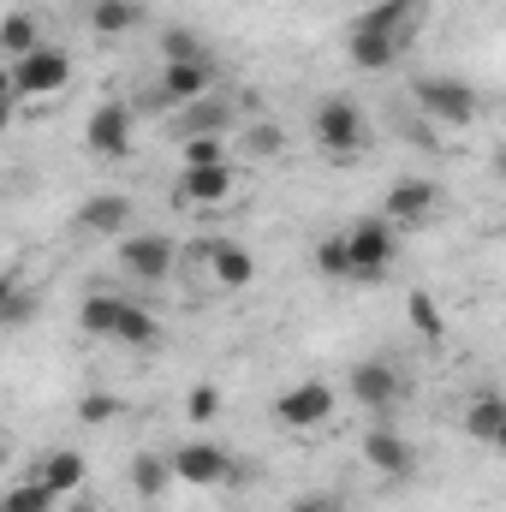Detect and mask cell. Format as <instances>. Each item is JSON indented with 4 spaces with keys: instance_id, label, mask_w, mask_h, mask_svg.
<instances>
[{
    "instance_id": "obj_7",
    "label": "cell",
    "mask_w": 506,
    "mask_h": 512,
    "mask_svg": "<svg viewBox=\"0 0 506 512\" xmlns=\"http://www.w3.org/2000/svg\"><path fill=\"white\" fill-rule=\"evenodd\" d=\"M334 387L322 382V376H310V382H292L280 399H274V423L280 429H292V435H310V429H322L328 417H334Z\"/></svg>"
},
{
    "instance_id": "obj_27",
    "label": "cell",
    "mask_w": 506,
    "mask_h": 512,
    "mask_svg": "<svg viewBox=\"0 0 506 512\" xmlns=\"http://www.w3.org/2000/svg\"><path fill=\"white\" fill-rule=\"evenodd\" d=\"M215 161H233L227 137H179V167H215Z\"/></svg>"
},
{
    "instance_id": "obj_8",
    "label": "cell",
    "mask_w": 506,
    "mask_h": 512,
    "mask_svg": "<svg viewBox=\"0 0 506 512\" xmlns=\"http://www.w3.org/2000/svg\"><path fill=\"white\" fill-rule=\"evenodd\" d=\"M120 268L143 286H161L179 268V245L167 233H120Z\"/></svg>"
},
{
    "instance_id": "obj_32",
    "label": "cell",
    "mask_w": 506,
    "mask_h": 512,
    "mask_svg": "<svg viewBox=\"0 0 506 512\" xmlns=\"http://www.w3.org/2000/svg\"><path fill=\"white\" fill-rule=\"evenodd\" d=\"M411 322H417L423 334H441V310H435V298H429V292H417V298H411Z\"/></svg>"
},
{
    "instance_id": "obj_25",
    "label": "cell",
    "mask_w": 506,
    "mask_h": 512,
    "mask_svg": "<svg viewBox=\"0 0 506 512\" xmlns=\"http://www.w3.org/2000/svg\"><path fill=\"white\" fill-rule=\"evenodd\" d=\"M161 60L173 66V60H209V42L191 30V24H167L161 30Z\"/></svg>"
},
{
    "instance_id": "obj_13",
    "label": "cell",
    "mask_w": 506,
    "mask_h": 512,
    "mask_svg": "<svg viewBox=\"0 0 506 512\" xmlns=\"http://www.w3.org/2000/svg\"><path fill=\"white\" fill-rule=\"evenodd\" d=\"M131 137H137V114H131L126 102H102L96 114H90V126H84V143H90V155H131Z\"/></svg>"
},
{
    "instance_id": "obj_33",
    "label": "cell",
    "mask_w": 506,
    "mask_h": 512,
    "mask_svg": "<svg viewBox=\"0 0 506 512\" xmlns=\"http://www.w3.org/2000/svg\"><path fill=\"white\" fill-rule=\"evenodd\" d=\"M18 310H24V298H18V274H12V268H0V322H6V316H18Z\"/></svg>"
},
{
    "instance_id": "obj_29",
    "label": "cell",
    "mask_w": 506,
    "mask_h": 512,
    "mask_svg": "<svg viewBox=\"0 0 506 512\" xmlns=\"http://www.w3.org/2000/svg\"><path fill=\"white\" fill-rule=\"evenodd\" d=\"M114 417H120V399H114V393H84V399H78V423L102 429V423H114Z\"/></svg>"
},
{
    "instance_id": "obj_36",
    "label": "cell",
    "mask_w": 506,
    "mask_h": 512,
    "mask_svg": "<svg viewBox=\"0 0 506 512\" xmlns=\"http://www.w3.org/2000/svg\"><path fill=\"white\" fill-rule=\"evenodd\" d=\"M6 459H12V447H6V435H0V465H6Z\"/></svg>"
},
{
    "instance_id": "obj_34",
    "label": "cell",
    "mask_w": 506,
    "mask_h": 512,
    "mask_svg": "<svg viewBox=\"0 0 506 512\" xmlns=\"http://www.w3.org/2000/svg\"><path fill=\"white\" fill-rule=\"evenodd\" d=\"M0 102H18V96H12V66H6V60H0Z\"/></svg>"
},
{
    "instance_id": "obj_5",
    "label": "cell",
    "mask_w": 506,
    "mask_h": 512,
    "mask_svg": "<svg viewBox=\"0 0 506 512\" xmlns=\"http://www.w3.org/2000/svg\"><path fill=\"white\" fill-rule=\"evenodd\" d=\"M340 239H346L352 280H381V274L393 268V256H399V227H387L381 215H364V221H352Z\"/></svg>"
},
{
    "instance_id": "obj_35",
    "label": "cell",
    "mask_w": 506,
    "mask_h": 512,
    "mask_svg": "<svg viewBox=\"0 0 506 512\" xmlns=\"http://www.w3.org/2000/svg\"><path fill=\"white\" fill-rule=\"evenodd\" d=\"M12 120H18V102H0V137L12 131Z\"/></svg>"
},
{
    "instance_id": "obj_23",
    "label": "cell",
    "mask_w": 506,
    "mask_h": 512,
    "mask_svg": "<svg viewBox=\"0 0 506 512\" xmlns=\"http://www.w3.org/2000/svg\"><path fill=\"white\" fill-rule=\"evenodd\" d=\"M120 304H126V292H90V298L78 304V328H84L90 340H114Z\"/></svg>"
},
{
    "instance_id": "obj_19",
    "label": "cell",
    "mask_w": 506,
    "mask_h": 512,
    "mask_svg": "<svg viewBox=\"0 0 506 512\" xmlns=\"http://www.w3.org/2000/svg\"><path fill=\"white\" fill-rule=\"evenodd\" d=\"M126 477H131V495H137V501H149V507L173 495V471H167V453H155V447H143V453L131 459Z\"/></svg>"
},
{
    "instance_id": "obj_4",
    "label": "cell",
    "mask_w": 506,
    "mask_h": 512,
    "mask_svg": "<svg viewBox=\"0 0 506 512\" xmlns=\"http://www.w3.org/2000/svg\"><path fill=\"white\" fill-rule=\"evenodd\" d=\"M12 66V96H18V108L24 102H48V96H60L66 84H72V54L66 48H30L24 60H6Z\"/></svg>"
},
{
    "instance_id": "obj_28",
    "label": "cell",
    "mask_w": 506,
    "mask_h": 512,
    "mask_svg": "<svg viewBox=\"0 0 506 512\" xmlns=\"http://www.w3.org/2000/svg\"><path fill=\"white\" fill-rule=\"evenodd\" d=\"M310 262H316V274H322V280H352V262H346V239H340V233L316 239Z\"/></svg>"
},
{
    "instance_id": "obj_16",
    "label": "cell",
    "mask_w": 506,
    "mask_h": 512,
    "mask_svg": "<svg viewBox=\"0 0 506 512\" xmlns=\"http://www.w3.org/2000/svg\"><path fill=\"white\" fill-rule=\"evenodd\" d=\"M54 501H66V495H78L84 483H90V459L78 453V447H54V453H42V465L30 471Z\"/></svg>"
},
{
    "instance_id": "obj_30",
    "label": "cell",
    "mask_w": 506,
    "mask_h": 512,
    "mask_svg": "<svg viewBox=\"0 0 506 512\" xmlns=\"http://www.w3.org/2000/svg\"><path fill=\"white\" fill-rule=\"evenodd\" d=\"M185 411H191L197 423H215V417H221V387H215V382H197L191 393H185Z\"/></svg>"
},
{
    "instance_id": "obj_15",
    "label": "cell",
    "mask_w": 506,
    "mask_h": 512,
    "mask_svg": "<svg viewBox=\"0 0 506 512\" xmlns=\"http://www.w3.org/2000/svg\"><path fill=\"white\" fill-rule=\"evenodd\" d=\"M364 465H370L376 477H387V483H399V477H411V471H417V447H411L399 429H387V423H381V429L364 435Z\"/></svg>"
},
{
    "instance_id": "obj_14",
    "label": "cell",
    "mask_w": 506,
    "mask_h": 512,
    "mask_svg": "<svg viewBox=\"0 0 506 512\" xmlns=\"http://www.w3.org/2000/svg\"><path fill=\"white\" fill-rule=\"evenodd\" d=\"M405 48H411L405 36H393V30H376V24H358V18H352L346 54H352V66H358V72H387V66H399V54H405Z\"/></svg>"
},
{
    "instance_id": "obj_24",
    "label": "cell",
    "mask_w": 506,
    "mask_h": 512,
    "mask_svg": "<svg viewBox=\"0 0 506 512\" xmlns=\"http://www.w3.org/2000/svg\"><path fill=\"white\" fill-rule=\"evenodd\" d=\"M143 18V0H90V30L96 36H126Z\"/></svg>"
},
{
    "instance_id": "obj_9",
    "label": "cell",
    "mask_w": 506,
    "mask_h": 512,
    "mask_svg": "<svg viewBox=\"0 0 506 512\" xmlns=\"http://www.w3.org/2000/svg\"><path fill=\"white\" fill-rule=\"evenodd\" d=\"M435 209H441V185H435V179H423V173L393 179V185H387V197H381V221H387V227H423Z\"/></svg>"
},
{
    "instance_id": "obj_12",
    "label": "cell",
    "mask_w": 506,
    "mask_h": 512,
    "mask_svg": "<svg viewBox=\"0 0 506 512\" xmlns=\"http://www.w3.org/2000/svg\"><path fill=\"white\" fill-rule=\"evenodd\" d=\"M215 90V60H173V66H161V84H155V102L161 108H191V102H203Z\"/></svg>"
},
{
    "instance_id": "obj_17",
    "label": "cell",
    "mask_w": 506,
    "mask_h": 512,
    "mask_svg": "<svg viewBox=\"0 0 506 512\" xmlns=\"http://www.w3.org/2000/svg\"><path fill=\"white\" fill-rule=\"evenodd\" d=\"M131 227V197L126 191H96L84 209H78V233L90 239H120Z\"/></svg>"
},
{
    "instance_id": "obj_6",
    "label": "cell",
    "mask_w": 506,
    "mask_h": 512,
    "mask_svg": "<svg viewBox=\"0 0 506 512\" xmlns=\"http://www.w3.org/2000/svg\"><path fill=\"white\" fill-rule=\"evenodd\" d=\"M233 197H239V161L179 167V179H173V203L179 209H227Z\"/></svg>"
},
{
    "instance_id": "obj_1",
    "label": "cell",
    "mask_w": 506,
    "mask_h": 512,
    "mask_svg": "<svg viewBox=\"0 0 506 512\" xmlns=\"http://www.w3.org/2000/svg\"><path fill=\"white\" fill-rule=\"evenodd\" d=\"M411 102H417V114L435 120V126H477V120H483V90H477L471 78H459V72H429V78H417V84H411Z\"/></svg>"
},
{
    "instance_id": "obj_18",
    "label": "cell",
    "mask_w": 506,
    "mask_h": 512,
    "mask_svg": "<svg viewBox=\"0 0 506 512\" xmlns=\"http://www.w3.org/2000/svg\"><path fill=\"white\" fill-rule=\"evenodd\" d=\"M459 429H465L477 447H501V435H506V399L495 393V387H483V393L459 411Z\"/></svg>"
},
{
    "instance_id": "obj_10",
    "label": "cell",
    "mask_w": 506,
    "mask_h": 512,
    "mask_svg": "<svg viewBox=\"0 0 506 512\" xmlns=\"http://www.w3.org/2000/svg\"><path fill=\"white\" fill-rule=\"evenodd\" d=\"M346 393H352L364 411H393V405L405 399V376H399L393 358H364V364H352Z\"/></svg>"
},
{
    "instance_id": "obj_31",
    "label": "cell",
    "mask_w": 506,
    "mask_h": 512,
    "mask_svg": "<svg viewBox=\"0 0 506 512\" xmlns=\"http://www.w3.org/2000/svg\"><path fill=\"white\" fill-rule=\"evenodd\" d=\"M286 512H346V501H340L334 489H304V495H298Z\"/></svg>"
},
{
    "instance_id": "obj_11",
    "label": "cell",
    "mask_w": 506,
    "mask_h": 512,
    "mask_svg": "<svg viewBox=\"0 0 506 512\" xmlns=\"http://www.w3.org/2000/svg\"><path fill=\"white\" fill-rule=\"evenodd\" d=\"M197 262H203L209 286H221V292H245L256 280V256L239 239H203L197 245Z\"/></svg>"
},
{
    "instance_id": "obj_3",
    "label": "cell",
    "mask_w": 506,
    "mask_h": 512,
    "mask_svg": "<svg viewBox=\"0 0 506 512\" xmlns=\"http://www.w3.org/2000/svg\"><path fill=\"white\" fill-rule=\"evenodd\" d=\"M167 471L179 489H233L239 483V465L221 441H179L167 447Z\"/></svg>"
},
{
    "instance_id": "obj_2",
    "label": "cell",
    "mask_w": 506,
    "mask_h": 512,
    "mask_svg": "<svg viewBox=\"0 0 506 512\" xmlns=\"http://www.w3.org/2000/svg\"><path fill=\"white\" fill-rule=\"evenodd\" d=\"M310 137H316L322 155L352 161V155L370 149V114H364L352 96H322V102L310 108Z\"/></svg>"
},
{
    "instance_id": "obj_21",
    "label": "cell",
    "mask_w": 506,
    "mask_h": 512,
    "mask_svg": "<svg viewBox=\"0 0 506 512\" xmlns=\"http://www.w3.org/2000/svg\"><path fill=\"white\" fill-rule=\"evenodd\" d=\"M30 48H42V18L30 6H12L0 18V60H24Z\"/></svg>"
},
{
    "instance_id": "obj_20",
    "label": "cell",
    "mask_w": 506,
    "mask_h": 512,
    "mask_svg": "<svg viewBox=\"0 0 506 512\" xmlns=\"http://www.w3.org/2000/svg\"><path fill=\"white\" fill-rule=\"evenodd\" d=\"M155 340H161L155 310H149L143 298H126V304H120V322H114V346H126V352H149Z\"/></svg>"
},
{
    "instance_id": "obj_22",
    "label": "cell",
    "mask_w": 506,
    "mask_h": 512,
    "mask_svg": "<svg viewBox=\"0 0 506 512\" xmlns=\"http://www.w3.org/2000/svg\"><path fill=\"white\" fill-rule=\"evenodd\" d=\"M233 131V108L227 102H191V108H179V137H227Z\"/></svg>"
},
{
    "instance_id": "obj_37",
    "label": "cell",
    "mask_w": 506,
    "mask_h": 512,
    "mask_svg": "<svg viewBox=\"0 0 506 512\" xmlns=\"http://www.w3.org/2000/svg\"><path fill=\"white\" fill-rule=\"evenodd\" d=\"M84 6H90V0H84Z\"/></svg>"
},
{
    "instance_id": "obj_26",
    "label": "cell",
    "mask_w": 506,
    "mask_h": 512,
    "mask_svg": "<svg viewBox=\"0 0 506 512\" xmlns=\"http://www.w3.org/2000/svg\"><path fill=\"white\" fill-rule=\"evenodd\" d=\"M0 512H54V495H48L36 477H24V483L0 489Z\"/></svg>"
}]
</instances>
